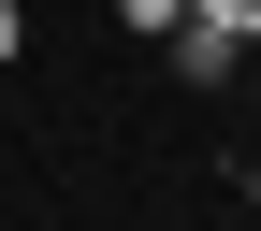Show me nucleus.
I'll return each mask as SVG.
<instances>
[{
    "label": "nucleus",
    "mask_w": 261,
    "mask_h": 231,
    "mask_svg": "<svg viewBox=\"0 0 261 231\" xmlns=\"http://www.w3.org/2000/svg\"><path fill=\"white\" fill-rule=\"evenodd\" d=\"M174 73H189V87H232V73H247V44H232L218 15H189V29H174Z\"/></svg>",
    "instance_id": "1"
},
{
    "label": "nucleus",
    "mask_w": 261,
    "mask_h": 231,
    "mask_svg": "<svg viewBox=\"0 0 261 231\" xmlns=\"http://www.w3.org/2000/svg\"><path fill=\"white\" fill-rule=\"evenodd\" d=\"M116 29H130V44H174V29H189V0H116Z\"/></svg>",
    "instance_id": "2"
},
{
    "label": "nucleus",
    "mask_w": 261,
    "mask_h": 231,
    "mask_svg": "<svg viewBox=\"0 0 261 231\" xmlns=\"http://www.w3.org/2000/svg\"><path fill=\"white\" fill-rule=\"evenodd\" d=\"M189 15H218L232 44H261V0H189Z\"/></svg>",
    "instance_id": "3"
},
{
    "label": "nucleus",
    "mask_w": 261,
    "mask_h": 231,
    "mask_svg": "<svg viewBox=\"0 0 261 231\" xmlns=\"http://www.w3.org/2000/svg\"><path fill=\"white\" fill-rule=\"evenodd\" d=\"M15 44H29V15H15V0H0V73H15Z\"/></svg>",
    "instance_id": "4"
}]
</instances>
